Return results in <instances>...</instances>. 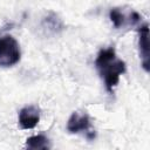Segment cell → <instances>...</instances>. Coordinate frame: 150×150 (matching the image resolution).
<instances>
[{
	"mask_svg": "<svg viewBox=\"0 0 150 150\" xmlns=\"http://www.w3.org/2000/svg\"><path fill=\"white\" fill-rule=\"evenodd\" d=\"M67 130L70 134H86L88 139L95 137V130L91 128V122L88 114L82 111H74L67 122Z\"/></svg>",
	"mask_w": 150,
	"mask_h": 150,
	"instance_id": "4",
	"label": "cell"
},
{
	"mask_svg": "<svg viewBox=\"0 0 150 150\" xmlns=\"http://www.w3.org/2000/svg\"><path fill=\"white\" fill-rule=\"evenodd\" d=\"M26 146L30 150H47L50 149V141L45 135H34L26 139Z\"/></svg>",
	"mask_w": 150,
	"mask_h": 150,
	"instance_id": "7",
	"label": "cell"
},
{
	"mask_svg": "<svg viewBox=\"0 0 150 150\" xmlns=\"http://www.w3.org/2000/svg\"><path fill=\"white\" fill-rule=\"evenodd\" d=\"M95 68L109 94L114 93V88L118 84L121 75L127 70L125 62L117 56L114 47L102 48L98 52L95 59Z\"/></svg>",
	"mask_w": 150,
	"mask_h": 150,
	"instance_id": "1",
	"label": "cell"
},
{
	"mask_svg": "<svg viewBox=\"0 0 150 150\" xmlns=\"http://www.w3.org/2000/svg\"><path fill=\"white\" fill-rule=\"evenodd\" d=\"M138 49L142 67L145 71H149V27L144 23L138 29Z\"/></svg>",
	"mask_w": 150,
	"mask_h": 150,
	"instance_id": "6",
	"label": "cell"
},
{
	"mask_svg": "<svg viewBox=\"0 0 150 150\" xmlns=\"http://www.w3.org/2000/svg\"><path fill=\"white\" fill-rule=\"evenodd\" d=\"M109 18L116 29L134 27L141 21V15L136 11L124 7L111 8L109 12Z\"/></svg>",
	"mask_w": 150,
	"mask_h": 150,
	"instance_id": "3",
	"label": "cell"
},
{
	"mask_svg": "<svg viewBox=\"0 0 150 150\" xmlns=\"http://www.w3.org/2000/svg\"><path fill=\"white\" fill-rule=\"evenodd\" d=\"M42 26L43 28L48 29V32L55 34V33H59L63 29V22L62 20L53 12H49L47 14V16L42 20Z\"/></svg>",
	"mask_w": 150,
	"mask_h": 150,
	"instance_id": "8",
	"label": "cell"
},
{
	"mask_svg": "<svg viewBox=\"0 0 150 150\" xmlns=\"http://www.w3.org/2000/svg\"><path fill=\"white\" fill-rule=\"evenodd\" d=\"M19 124L22 129H33L38 125L40 121V109L36 105H26L23 107L18 115Z\"/></svg>",
	"mask_w": 150,
	"mask_h": 150,
	"instance_id": "5",
	"label": "cell"
},
{
	"mask_svg": "<svg viewBox=\"0 0 150 150\" xmlns=\"http://www.w3.org/2000/svg\"><path fill=\"white\" fill-rule=\"evenodd\" d=\"M21 59L20 45L9 34L0 36V67H12Z\"/></svg>",
	"mask_w": 150,
	"mask_h": 150,
	"instance_id": "2",
	"label": "cell"
}]
</instances>
